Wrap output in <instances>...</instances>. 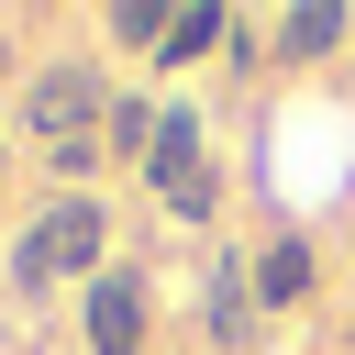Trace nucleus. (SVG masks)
<instances>
[{
    "label": "nucleus",
    "mask_w": 355,
    "mask_h": 355,
    "mask_svg": "<svg viewBox=\"0 0 355 355\" xmlns=\"http://www.w3.org/2000/svg\"><path fill=\"white\" fill-rule=\"evenodd\" d=\"M155 133H166V111H155V100H133V89L100 111V155H122V166H144V155H155Z\"/></svg>",
    "instance_id": "obj_8"
},
{
    "label": "nucleus",
    "mask_w": 355,
    "mask_h": 355,
    "mask_svg": "<svg viewBox=\"0 0 355 355\" xmlns=\"http://www.w3.org/2000/svg\"><path fill=\"white\" fill-rule=\"evenodd\" d=\"M100 78L89 67H33V89H22V133L44 144V166L55 178H89L100 166Z\"/></svg>",
    "instance_id": "obj_2"
},
{
    "label": "nucleus",
    "mask_w": 355,
    "mask_h": 355,
    "mask_svg": "<svg viewBox=\"0 0 355 355\" xmlns=\"http://www.w3.org/2000/svg\"><path fill=\"white\" fill-rule=\"evenodd\" d=\"M344 33H355V11H344V0H300V11H277V55H288V67L333 55Z\"/></svg>",
    "instance_id": "obj_7"
},
{
    "label": "nucleus",
    "mask_w": 355,
    "mask_h": 355,
    "mask_svg": "<svg viewBox=\"0 0 355 355\" xmlns=\"http://www.w3.org/2000/svg\"><path fill=\"white\" fill-rule=\"evenodd\" d=\"M222 33H233V11H178V33H166V67H200Z\"/></svg>",
    "instance_id": "obj_10"
},
{
    "label": "nucleus",
    "mask_w": 355,
    "mask_h": 355,
    "mask_svg": "<svg viewBox=\"0 0 355 355\" xmlns=\"http://www.w3.org/2000/svg\"><path fill=\"white\" fill-rule=\"evenodd\" d=\"M144 189H155L178 222H211V211H222V178H211V133H200L189 111H166V133H155V155H144Z\"/></svg>",
    "instance_id": "obj_3"
},
{
    "label": "nucleus",
    "mask_w": 355,
    "mask_h": 355,
    "mask_svg": "<svg viewBox=\"0 0 355 355\" xmlns=\"http://www.w3.org/2000/svg\"><path fill=\"white\" fill-rule=\"evenodd\" d=\"M311 277H322L311 233H277V244L255 255V311H300V300H311Z\"/></svg>",
    "instance_id": "obj_6"
},
{
    "label": "nucleus",
    "mask_w": 355,
    "mask_h": 355,
    "mask_svg": "<svg viewBox=\"0 0 355 355\" xmlns=\"http://www.w3.org/2000/svg\"><path fill=\"white\" fill-rule=\"evenodd\" d=\"M166 33H178V11H166V0H122V11H111V44H122V55H144V44L166 55Z\"/></svg>",
    "instance_id": "obj_9"
},
{
    "label": "nucleus",
    "mask_w": 355,
    "mask_h": 355,
    "mask_svg": "<svg viewBox=\"0 0 355 355\" xmlns=\"http://www.w3.org/2000/svg\"><path fill=\"white\" fill-rule=\"evenodd\" d=\"M144 311H155V300H144V277H133V266H100V277H89V322H78V333H89V355H144V333H155Z\"/></svg>",
    "instance_id": "obj_4"
},
{
    "label": "nucleus",
    "mask_w": 355,
    "mask_h": 355,
    "mask_svg": "<svg viewBox=\"0 0 355 355\" xmlns=\"http://www.w3.org/2000/svg\"><path fill=\"white\" fill-rule=\"evenodd\" d=\"M266 333V311H255V266L222 244V266H211V355H244Z\"/></svg>",
    "instance_id": "obj_5"
},
{
    "label": "nucleus",
    "mask_w": 355,
    "mask_h": 355,
    "mask_svg": "<svg viewBox=\"0 0 355 355\" xmlns=\"http://www.w3.org/2000/svg\"><path fill=\"white\" fill-rule=\"evenodd\" d=\"M100 266H111V211L89 189H55L22 222V244H11V277L22 288H67V277H100Z\"/></svg>",
    "instance_id": "obj_1"
}]
</instances>
